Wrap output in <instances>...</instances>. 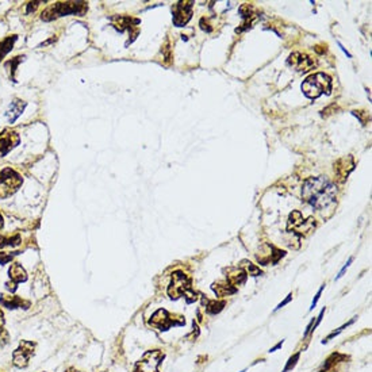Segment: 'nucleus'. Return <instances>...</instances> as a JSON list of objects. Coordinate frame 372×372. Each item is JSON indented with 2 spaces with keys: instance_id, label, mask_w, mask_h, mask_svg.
<instances>
[{
  "instance_id": "obj_28",
  "label": "nucleus",
  "mask_w": 372,
  "mask_h": 372,
  "mask_svg": "<svg viewBox=\"0 0 372 372\" xmlns=\"http://www.w3.org/2000/svg\"><path fill=\"white\" fill-rule=\"evenodd\" d=\"M352 262H353V259H352V257H350L349 260H348V263H346L345 266H344V268H342V270H341V271H340V274L337 275L336 280H338V279H340V278H341L342 275H344V272H345V271H346V268H348V267H349V266H350V263H352Z\"/></svg>"
},
{
  "instance_id": "obj_8",
  "label": "nucleus",
  "mask_w": 372,
  "mask_h": 372,
  "mask_svg": "<svg viewBox=\"0 0 372 372\" xmlns=\"http://www.w3.org/2000/svg\"><path fill=\"white\" fill-rule=\"evenodd\" d=\"M34 349H36V342L31 341H22L21 345L18 346V349L13 353V363L15 367L18 368H26L29 365L31 356L34 354Z\"/></svg>"
},
{
  "instance_id": "obj_14",
  "label": "nucleus",
  "mask_w": 372,
  "mask_h": 372,
  "mask_svg": "<svg viewBox=\"0 0 372 372\" xmlns=\"http://www.w3.org/2000/svg\"><path fill=\"white\" fill-rule=\"evenodd\" d=\"M227 275V283H230L233 287H237V286H241L246 282V278H248V274L245 272L242 268H229L226 270Z\"/></svg>"
},
{
  "instance_id": "obj_15",
  "label": "nucleus",
  "mask_w": 372,
  "mask_h": 372,
  "mask_svg": "<svg viewBox=\"0 0 372 372\" xmlns=\"http://www.w3.org/2000/svg\"><path fill=\"white\" fill-rule=\"evenodd\" d=\"M0 303L5 307H7V309H18V307L27 309L30 306L29 302H25L21 298L14 297V295H2L0 297Z\"/></svg>"
},
{
  "instance_id": "obj_21",
  "label": "nucleus",
  "mask_w": 372,
  "mask_h": 372,
  "mask_svg": "<svg viewBox=\"0 0 372 372\" xmlns=\"http://www.w3.org/2000/svg\"><path fill=\"white\" fill-rule=\"evenodd\" d=\"M19 244H21V237L18 234L13 235V237H5V235L0 237V248H3V246H17Z\"/></svg>"
},
{
  "instance_id": "obj_2",
  "label": "nucleus",
  "mask_w": 372,
  "mask_h": 372,
  "mask_svg": "<svg viewBox=\"0 0 372 372\" xmlns=\"http://www.w3.org/2000/svg\"><path fill=\"white\" fill-rule=\"evenodd\" d=\"M302 91L307 98L317 99L321 95H329L332 91V79L325 73H314L309 76L302 84Z\"/></svg>"
},
{
  "instance_id": "obj_3",
  "label": "nucleus",
  "mask_w": 372,
  "mask_h": 372,
  "mask_svg": "<svg viewBox=\"0 0 372 372\" xmlns=\"http://www.w3.org/2000/svg\"><path fill=\"white\" fill-rule=\"evenodd\" d=\"M87 10V3L84 2H67V3H57L42 13L44 21H52L56 17H64L69 14H79L83 15Z\"/></svg>"
},
{
  "instance_id": "obj_29",
  "label": "nucleus",
  "mask_w": 372,
  "mask_h": 372,
  "mask_svg": "<svg viewBox=\"0 0 372 372\" xmlns=\"http://www.w3.org/2000/svg\"><path fill=\"white\" fill-rule=\"evenodd\" d=\"M37 6H38V2H31V3H29V6H27V13H30L31 10L34 11Z\"/></svg>"
},
{
  "instance_id": "obj_22",
  "label": "nucleus",
  "mask_w": 372,
  "mask_h": 372,
  "mask_svg": "<svg viewBox=\"0 0 372 372\" xmlns=\"http://www.w3.org/2000/svg\"><path fill=\"white\" fill-rule=\"evenodd\" d=\"M241 268H242V270H244L246 274L252 275V276H259V275H262V270H260L259 267L255 266V264H252V263L242 262V266H241Z\"/></svg>"
},
{
  "instance_id": "obj_12",
  "label": "nucleus",
  "mask_w": 372,
  "mask_h": 372,
  "mask_svg": "<svg viewBox=\"0 0 372 372\" xmlns=\"http://www.w3.org/2000/svg\"><path fill=\"white\" fill-rule=\"evenodd\" d=\"M19 144L18 134L14 132H7L5 130L0 133V157H3L9 153L13 148H15Z\"/></svg>"
},
{
  "instance_id": "obj_32",
  "label": "nucleus",
  "mask_w": 372,
  "mask_h": 372,
  "mask_svg": "<svg viewBox=\"0 0 372 372\" xmlns=\"http://www.w3.org/2000/svg\"><path fill=\"white\" fill-rule=\"evenodd\" d=\"M338 46H340V48H341V50H342V52H344V53H345L346 54V56H348V57H352V56H350V53H348V52H346V49H345V48H344V46H342V45L341 44H338Z\"/></svg>"
},
{
  "instance_id": "obj_17",
  "label": "nucleus",
  "mask_w": 372,
  "mask_h": 372,
  "mask_svg": "<svg viewBox=\"0 0 372 372\" xmlns=\"http://www.w3.org/2000/svg\"><path fill=\"white\" fill-rule=\"evenodd\" d=\"M9 275L14 283L17 284L21 283V282H26L27 280L26 271L23 270V267L21 266V264H18V263H14L13 266L10 267Z\"/></svg>"
},
{
  "instance_id": "obj_27",
  "label": "nucleus",
  "mask_w": 372,
  "mask_h": 372,
  "mask_svg": "<svg viewBox=\"0 0 372 372\" xmlns=\"http://www.w3.org/2000/svg\"><path fill=\"white\" fill-rule=\"evenodd\" d=\"M291 299H293V294H288V295H287V298H286V299H284V301H283V302H282V303H279V305H278V307H276V309H275V311L280 310V309H282V307H283V306H286V305H287L288 302L291 301Z\"/></svg>"
},
{
  "instance_id": "obj_10",
  "label": "nucleus",
  "mask_w": 372,
  "mask_h": 372,
  "mask_svg": "<svg viewBox=\"0 0 372 372\" xmlns=\"http://www.w3.org/2000/svg\"><path fill=\"white\" fill-rule=\"evenodd\" d=\"M173 25L183 27L192 17V2H179L173 6Z\"/></svg>"
},
{
  "instance_id": "obj_5",
  "label": "nucleus",
  "mask_w": 372,
  "mask_h": 372,
  "mask_svg": "<svg viewBox=\"0 0 372 372\" xmlns=\"http://www.w3.org/2000/svg\"><path fill=\"white\" fill-rule=\"evenodd\" d=\"M164 357V353L161 350H148L142 356V359L137 361L134 372H159L160 364L163 363Z\"/></svg>"
},
{
  "instance_id": "obj_9",
  "label": "nucleus",
  "mask_w": 372,
  "mask_h": 372,
  "mask_svg": "<svg viewBox=\"0 0 372 372\" xmlns=\"http://www.w3.org/2000/svg\"><path fill=\"white\" fill-rule=\"evenodd\" d=\"M152 326H155L159 330H168L169 328L172 326H179V325H183L184 323V319H179L172 318V315L169 314L168 311L164 310V309H160L152 315V319L149 321Z\"/></svg>"
},
{
  "instance_id": "obj_26",
  "label": "nucleus",
  "mask_w": 372,
  "mask_h": 372,
  "mask_svg": "<svg viewBox=\"0 0 372 372\" xmlns=\"http://www.w3.org/2000/svg\"><path fill=\"white\" fill-rule=\"evenodd\" d=\"M323 288H325V284H323L322 287H321V288H319V290H318V293H317V295H315L314 301H313V303H311L310 310H313V309H314L315 306H317V303H318L319 298H321V294H322V291H323Z\"/></svg>"
},
{
  "instance_id": "obj_33",
  "label": "nucleus",
  "mask_w": 372,
  "mask_h": 372,
  "mask_svg": "<svg viewBox=\"0 0 372 372\" xmlns=\"http://www.w3.org/2000/svg\"><path fill=\"white\" fill-rule=\"evenodd\" d=\"M65 372H80V371H77V369H75V368H68Z\"/></svg>"
},
{
  "instance_id": "obj_30",
  "label": "nucleus",
  "mask_w": 372,
  "mask_h": 372,
  "mask_svg": "<svg viewBox=\"0 0 372 372\" xmlns=\"http://www.w3.org/2000/svg\"><path fill=\"white\" fill-rule=\"evenodd\" d=\"M3 326H5V315L0 311V332L3 330Z\"/></svg>"
},
{
  "instance_id": "obj_6",
  "label": "nucleus",
  "mask_w": 372,
  "mask_h": 372,
  "mask_svg": "<svg viewBox=\"0 0 372 372\" xmlns=\"http://www.w3.org/2000/svg\"><path fill=\"white\" fill-rule=\"evenodd\" d=\"M188 290H191V286L190 280L186 275L180 271L173 272L172 282L168 287V295L171 297V299H179L180 297H184Z\"/></svg>"
},
{
  "instance_id": "obj_1",
  "label": "nucleus",
  "mask_w": 372,
  "mask_h": 372,
  "mask_svg": "<svg viewBox=\"0 0 372 372\" xmlns=\"http://www.w3.org/2000/svg\"><path fill=\"white\" fill-rule=\"evenodd\" d=\"M337 188L328 177H310L303 183L302 198L315 208H325L336 199Z\"/></svg>"
},
{
  "instance_id": "obj_25",
  "label": "nucleus",
  "mask_w": 372,
  "mask_h": 372,
  "mask_svg": "<svg viewBox=\"0 0 372 372\" xmlns=\"http://www.w3.org/2000/svg\"><path fill=\"white\" fill-rule=\"evenodd\" d=\"M15 255H17V253H14V255H6V253H0V264H2V266H5V264H7L9 262H11Z\"/></svg>"
},
{
  "instance_id": "obj_31",
  "label": "nucleus",
  "mask_w": 372,
  "mask_h": 372,
  "mask_svg": "<svg viewBox=\"0 0 372 372\" xmlns=\"http://www.w3.org/2000/svg\"><path fill=\"white\" fill-rule=\"evenodd\" d=\"M283 340H282V341H280L279 342V344H276V345H275L274 346V348H271V349H270V352H275V350H278V349H279V348H282V345H283Z\"/></svg>"
},
{
  "instance_id": "obj_20",
  "label": "nucleus",
  "mask_w": 372,
  "mask_h": 372,
  "mask_svg": "<svg viewBox=\"0 0 372 372\" xmlns=\"http://www.w3.org/2000/svg\"><path fill=\"white\" fill-rule=\"evenodd\" d=\"M203 305H206V311H207L208 314H218L225 307V302L207 301V299L204 301L203 299Z\"/></svg>"
},
{
  "instance_id": "obj_13",
  "label": "nucleus",
  "mask_w": 372,
  "mask_h": 372,
  "mask_svg": "<svg viewBox=\"0 0 372 372\" xmlns=\"http://www.w3.org/2000/svg\"><path fill=\"white\" fill-rule=\"evenodd\" d=\"M354 168V163L352 157H345V159H341L337 161L334 164V172L337 173V176L340 177L341 180H345L348 175H349Z\"/></svg>"
},
{
  "instance_id": "obj_7",
  "label": "nucleus",
  "mask_w": 372,
  "mask_h": 372,
  "mask_svg": "<svg viewBox=\"0 0 372 372\" xmlns=\"http://www.w3.org/2000/svg\"><path fill=\"white\" fill-rule=\"evenodd\" d=\"M315 227V219L314 218H307L303 219L302 214L299 211H294L290 215V221H288V229L293 230L294 233H297L299 235L309 234L313 229Z\"/></svg>"
},
{
  "instance_id": "obj_11",
  "label": "nucleus",
  "mask_w": 372,
  "mask_h": 372,
  "mask_svg": "<svg viewBox=\"0 0 372 372\" xmlns=\"http://www.w3.org/2000/svg\"><path fill=\"white\" fill-rule=\"evenodd\" d=\"M288 65H293L295 67L299 72H307L313 69L315 67L314 60H311L309 56L302 53H293L290 54V57L287 60Z\"/></svg>"
},
{
  "instance_id": "obj_4",
  "label": "nucleus",
  "mask_w": 372,
  "mask_h": 372,
  "mask_svg": "<svg viewBox=\"0 0 372 372\" xmlns=\"http://www.w3.org/2000/svg\"><path fill=\"white\" fill-rule=\"evenodd\" d=\"M22 177L13 169L6 168L0 172V199L13 195L22 186Z\"/></svg>"
},
{
  "instance_id": "obj_23",
  "label": "nucleus",
  "mask_w": 372,
  "mask_h": 372,
  "mask_svg": "<svg viewBox=\"0 0 372 372\" xmlns=\"http://www.w3.org/2000/svg\"><path fill=\"white\" fill-rule=\"evenodd\" d=\"M23 58H25V56H19V57H15L14 60H11V61L7 62V65H10L11 67V77H13V80L15 81V71H17V67H18V64L21 61H22Z\"/></svg>"
},
{
  "instance_id": "obj_34",
  "label": "nucleus",
  "mask_w": 372,
  "mask_h": 372,
  "mask_svg": "<svg viewBox=\"0 0 372 372\" xmlns=\"http://www.w3.org/2000/svg\"><path fill=\"white\" fill-rule=\"evenodd\" d=\"M3 227V217H2V214H0V229Z\"/></svg>"
},
{
  "instance_id": "obj_16",
  "label": "nucleus",
  "mask_w": 372,
  "mask_h": 372,
  "mask_svg": "<svg viewBox=\"0 0 372 372\" xmlns=\"http://www.w3.org/2000/svg\"><path fill=\"white\" fill-rule=\"evenodd\" d=\"M25 107H26V102H23V100H18V99H17V100H14V102L10 104L9 111L6 112V115L9 116L10 123H14L15 120L18 119L19 116L22 115Z\"/></svg>"
},
{
  "instance_id": "obj_18",
  "label": "nucleus",
  "mask_w": 372,
  "mask_h": 372,
  "mask_svg": "<svg viewBox=\"0 0 372 372\" xmlns=\"http://www.w3.org/2000/svg\"><path fill=\"white\" fill-rule=\"evenodd\" d=\"M211 288L217 294V297H229L237 291V288L233 287L230 283H214Z\"/></svg>"
},
{
  "instance_id": "obj_24",
  "label": "nucleus",
  "mask_w": 372,
  "mask_h": 372,
  "mask_svg": "<svg viewBox=\"0 0 372 372\" xmlns=\"http://www.w3.org/2000/svg\"><path fill=\"white\" fill-rule=\"evenodd\" d=\"M298 359H299V353H295L294 356H291V357L288 359V363L286 364L283 372H287V371H290V369H293V368L295 367V364H297Z\"/></svg>"
},
{
  "instance_id": "obj_19",
  "label": "nucleus",
  "mask_w": 372,
  "mask_h": 372,
  "mask_svg": "<svg viewBox=\"0 0 372 372\" xmlns=\"http://www.w3.org/2000/svg\"><path fill=\"white\" fill-rule=\"evenodd\" d=\"M17 38H18L17 36H10L7 37L6 40H3L0 42V61L3 60V57H5L6 54L10 53V52L13 50L14 42L17 41Z\"/></svg>"
}]
</instances>
